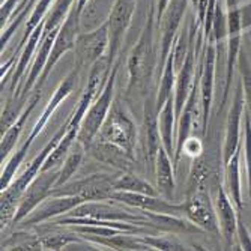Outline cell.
I'll return each instance as SVG.
<instances>
[{
	"mask_svg": "<svg viewBox=\"0 0 251 251\" xmlns=\"http://www.w3.org/2000/svg\"><path fill=\"white\" fill-rule=\"evenodd\" d=\"M182 155L190 156L191 159L199 158L200 155H203V142L199 137L190 135L185 140L184 146H182Z\"/></svg>",
	"mask_w": 251,
	"mask_h": 251,
	"instance_id": "39",
	"label": "cell"
},
{
	"mask_svg": "<svg viewBox=\"0 0 251 251\" xmlns=\"http://www.w3.org/2000/svg\"><path fill=\"white\" fill-rule=\"evenodd\" d=\"M184 215L191 223L204 232L214 236H220V224L217 218L215 203L211 200V196L206 190H199L188 194L187 200L182 203Z\"/></svg>",
	"mask_w": 251,
	"mask_h": 251,
	"instance_id": "9",
	"label": "cell"
},
{
	"mask_svg": "<svg viewBox=\"0 0 251 251\" xmlns=\"http://www.w3.org/2000/svg\"><path fill=\"white\" fill-rule=\"evenodd\" d=\"M159 121V134H161V142L170 156L175 159V149H176V111H175V95L167 100L164 107L158 113Z\"/></svg>",
	"mask_w": 251,
	"mask_h": 251,
	"instance_id": "25",
	"label": "cell"
},
{
	"mask_svg": "<svg viewBox=\"0 0 251 251\" xmlns=\"http://www.w3.org/2000/svg\"><path fill=\"white\" fill-rule=\"evenodd\" d=\"M176 75H177V73H176V68H175V59H173V53L170 51L167 60L164 62V65L161 68V77H159V84H158V90H156V95H155L158 113L164 107L167 100L170 97H173V94H175Z\"/></svg>",
	"mask_w": 251,
	"mask_h": 251,
	"instance_id": "26",
	"label": "cell"
},
{
	"mask_svg": "<svg viewBox=\"0 0 251 251\" xmlns=\"http://www.w3.org/2000/svg\"><path fill=\"white\" fill-rule=\"evenodd\" d=\"M65 217L92 218V220H101V221H128V223H135L143 227H149V221L142 212L132 214L125 208H118L115 204H108L104 200L83 201L78 206L71 209Z\"/></svg>",
	"mask_w": 251,
	"mask_h": 251,
	"instance_id": "10",
	"label": "cell"
},
{
	"mask_svg": "<svg viewBox=\"0 0 251 251\" xmlns=\"http://www.w3.org/2000/svg\"><path fill=\"white\" fill-rule=\"evenodd\" d=\"M80 129H66L65 135L60 139V142L56 145V148L51 151V153L49 155V158L45 159L44 167L41 172L45 170H51V169H60V166L63 164L65 158L70 153V151L73 149L75 140H77V135H78Z\"/></svg>",
	"mask_w": 251,
	"mask_h": 251,
	"instance_id": "29",
	"label": "cell"
},
{
	"mask_svg": "<svg viewBox=\"0 0 251 251\" xmlns=\"http://www.w3.org/2000/svg\"><path fill=\"white\" fill-rule=\"evenodd\" d=\"M110 200L115 203H121L129 209H137V211H151V212H158V214H173V215L184 214L182 203L169 201L167 199H164L159 194L152 196V194H143V193L115 191L111 194Z\"/></svg>",
	"mask_w": 251,
	"mask_h": 251,
	"instance_id": "14",
	"label": "cell"
},
{
	"mask_svg": "<svg viewBox=\"0 0 251 251\" xmlns=\"http://www.w3.org/2000/svg\"><path fill=\"white\" fill-rule=\"evenodd\" d=\"M113 180H115V175L94 173L83 179L70 180L60 187H56L51 191V196H73L80 197L84 201L110 200L111 194L115 193Z\"/></svg>",
	"mask_w": 251,
	"mask_h": 251,
	"instance_id": "6",
	"label": "cell"
},
{
	"mask_svg": "<svg viewBox=\"0 0 251 251\" xmlns=\"http://www.w3.org/2000/svg\"><path fill=\"white\" fill-rule=\"evenodd\" d=\"M42 250H50V251H59L63 248H68L71 244H80L84 242V239L77 233H49L39 236Z\"/></svg>",
	"mask_w": 251,
	"mask_h": 251,
	"instance_id": "34",
	"label": "cell"
},
{
	"mask_svg": "<svg viewBox=\"0 0 251 251\" xmlns=\"http://www.w3.org/2000/svg\"><path fill=\"white\" fill-rule=\"evenodd\" d=\"M75 5H77V0H54L47 18H45L44 33H49L54 29H59Z\"/></svg>",
	"mask_w": 251,
	"mask_h": 251,
	"instance_id": "32",
	"label": "cell"
},
{
	"mask_svg": "<svg viewBox=\"0 0 251 251\" xmlns=\"http://www.w3.org/2000/svg\"><path fill=\"white\" fill-rule=\"evenodd\" d=\"M119 63L121 62L118 59L116 63L111 68V73L108 74V78H107L102 90L97 97V100L94 101V104L90 105V108L87 110L86 116L80 125L77 142L84 145L86 149L97 139V135H98L104 121L108 116L110 108H111L113 102H115V87H116V77H118V71H119Z\"/></svg>",
	"mask_w": 251,
	"mask_h": 251,
	"instance_id": "3",
	"label": "cell"
},
{
	"mask_svg": "<svg viewBox=\"0 0 251 251\" xmlns=\"http://www.w3.org/2000/svg\"><path fill=\"white\" fill-rule=\"evenodd\" d=\"M54 3V0H38L36 5L33 6L27 21H26V26H25V33H23V38L20 41V45H18V49L15 50V54H20L21 49L25 47V44L27 41V38L33 33V30L41 25V23L47 18L51 6Z\"/></svg>",
	"mask_w": 251,
	"mask_h": 251,
	"instance_id": "31",
	"label": "cell"
},
{
	"mask_svg": "<svg viewBox=\"0 0 251 251\" xmlns=\"http://www.w3.org/2000/svg\"><path fill=\"white\" fill-rule=\"evenodd\" d=\"M57 30L59 29H54L49 33H42V39L39 42V47L36 50V54L33 57V62L29 68V73H27V77H26V81L23 83V87L20 89V92L17 97H27L29 98V94L30 90L35 89L45 65L49 62V57H50V53H51V49H53V44H54V38L57 35Z\"/></svg>",
	"mask_w": 251,
	"mask_h": 251,
	"instance_id": "20",
	"label": "cell"
},
{
	"mask_svg": "<svg viewBox=\"0 0 251 251\" xmlns=\"http://www.w3.org/2000/svg\"><path fill=\"white\" fill-rule=\"evenodd\" d=\"M211 172H212V167L209 166L208 159L203 155H200L199 158H194L191 170H190V176H188L187 194H191L199 190H206V185L211 179Z\"/></svg>",
	"mask_w": 251,
	"mask_h": 251,
	"instance_id": "30",
	"label": "cell"
},
{
	"mask_svg": "<svg viewBox=\"0 0 251 251\" xmlns=\"http://www.w3.org/2000/svg\"><path fill=\"white\" fill-rule=\"evenodd\" d=\"M29 98L27 97H11L5 102V108L2 110V119H0V131L2 135L12 126V124L20 118L23 110L26 108Z\"/></svg>",
	"mask_w": 251,
	"mask_h": 251,
	"instance_id": "33",
	"label": "cell"
},
{
	"mask_svg": "<svg viewBox=\"0 0 251 251\" xmlns=\"http://www.w3.org/2000/svg\"><path fill=\"white\" fill-rule=\"evenodd\" d=\"M21 2L23 0H2V8H0V27H2V30L12 20Z\"/></svg>",
	"mask_w": 251,
	"mask_h": 251,
	"instance_id": "38",
	"label": "cell"
},
{
	"mask_svg": "<svg viewBox=\"0 0 251 251\" xmlns=\"http://www.w3.org/2000/svg\"><path fill=\"white\" fill-rule=\"evenodd\" d=\"M191 3H193V5H194V8H196V6H197V0H191Z\"/></svg>",
	"mask_w": 251,
	"mask_h": 251,
	"instance_id": "45",
	"label": "cell"
},
{
	"mask_svg": "<svg viewBox=\"0 0 251 251\" xmlns=\"http://www.w3.org/2000/svg\"><path fill=\"white\" fill-rule=\"evenodd\" d=\"M238 68H239L241 80H242V84H244L245 113H247L250 121H251V65H250V62H248V59L245 57L244 53H239Z\"/></svg>",
	"mask_w": 251,
	"mask_h": 251,
	"instance_id": "36",
	"label": "cell"
},
{
	"mask_svg": "<svg viewBox=\"0 0 251 251\" xmlns=\"http://www.w3.org/2000/svg\"><path fill=\"white\" fill-rule=\"evenodd\" d=\"M241 23H242V29L251 27V3L241 9Z\"/></svg>",
	"mask_w": 251,
	"mask_h": 251,
	"instance_id": "42",
	"label": "cell"
},
{
	"mask_svg": "<svg viewBox=\"0 0 251 251\" xmlns=\"http://www.w3.org/2000/svg\"><path fill=\"white\" fill-rule=\"evenodd\" d=\"M110 47V35L107 21L94 27L89 32H80L74 47L75 65L74 68L81 73L86 68L92 70V66L101 59L107 57Z\"/></svg>",
	"mask_w": 251,
	"mask_h": 251,
	"instance_id": "4",
	"label": "cell"
},
{
	"mask_svg": "<svg viewBox=\"0 0 251 251\" xmlns=\"http://www.w3.org/2000/svg\"><path fill=\"white\" fill-rule=\"evenodd\" d=\"M44 25H45V20L41 23V25L33 30V33L27 38L25 47L21 49L20 51V57H18V62H17V66L14 70V74L11 77V86H9V90H11V95H15L18 92V87L21 84V80L25 78L27 70L30 68L32 62H33V57L36 54V50L39 47V42L42 39V33H44Z\"/></svg>",
	"mask_w": 251,
	"mask_h": 251,
	"instance_id": "21",
	"label": "cell"
},
{
	"mask_svg": "<svg viewBox=\"0 0 251 251\" xmlns=\"http://www.w3.org/2000/svg\"><path fill=\"white\" fill-rule=\"evenodd\" d=\"M236 239L239 242L241 250L251 251V233L248 232V227L242 223L241 217L238 221V230H236Z\"/></svg>",
	"mask_w": 251,
	"mask_h": 251,
	"instance_id": "40",
	"label": "cell"
},
{
	"mask_svg": "<svg viewBox=\"0 0 251 251\" xmlns=\"http://www.w3.org/2000/svg\"><path fill=\"white\" fill-rule=\"evenodd\" d=\"M86 152H87L86 146L75 140L73 149L70 151V153H68V156L65 158L63 164L59 169V179H57L56 187H60V185L66 184V182H70L73 179V176L78 172V169L83 164V159H84Z\"/></svg>",
	"mask_w": 251,
	"mask_h": 251,
	"instance_id": "28",
	"label": "cell"
},
{
	"mask_svg": "<svg viewBox=\"0 0 251 251\" xmlns=\"http://www.w3.org/2000/svg\"><path fill=\"white\" fill-rule=\"evenodd\" d=\"M137 0H115L107 17L108 35H110V47L107 53V65L113 68L116 63L124 38L132 23V17L135 12Z\"/></svg>",
	"mask_w": 251,
	"mask_h": 251,
	"instance_id": "8",
	"label": "cell"
},
{
	"mask_svg": "<svg viewBox=\"0 0 251 251\" xmlns=\"http://www.w3.org/2000/svg\"><path fill=\"white\" fill-rule=\"evenodd\" d=\"M175 159L166 151L164 146L159 148L156 161H155V179H156V190L159 196L167 200H173L175 196Z\"/></svg>",
	"mask_w": 251,
	"mask_h": 251,
	"instance_id": "22",
	"label": "cell"
},
{
	"mask_svg": "<svg viewBox=\"0 0 251 251\" xmlns=\"http://www.w3.org/2000/svg\"><path fill=\"white\" fill-rule=\"evenodd\" d=\"M214 203H215V211H217V218H218V224H220L221 236L224 238V241L227 244H232L233 239L236 238L239 211L235 206V203L230 199V196L227 194L223 184L218 185L217 197H215Z\"/></svg>",
	"mask_w": 251,
	"mask_h": 251,
	"instance_id": "17",
	"label": "cell"
},
{
	"mask_svg": "<svg viewBox=\"0 0 251 251\" xmlns=\"http://www.w3.org/2000/svg\"><path fill=\"white\" fill-rule=\"evenodd\" d=\"M244 151H245V164L248 177V196L251 201V121L248 115H244Z\"/></svg>",
	"mask_w": 251,
	"mask_h": 251,
	"instance_id": "37",
	"label": "cell"
},
{
	"mask_svg": "<svg viewBox=\"0 0 251 251\" xmlns=\"http://www.w3.org/2000/svg\"><path fill=\"white\" fill-rule=\"evenodd\" d=\"M113 188L115 191H128V193H143V194H152L158 196V190L149 184L148 180L142 179L134 173L128 172H121L115 175V180H113Z\"/></svg>",
	"mask_w": 251,
	"mask_h": 251,
	"instance_id": "27",
	"label": "cell"
},
{
	"mask_svg": "<svg viewBox=\"0 0 251 251\" xmlns=\"http://www.w3.org/2000/svg\"><path fill=\"white\" fill-rule=\"evenodd\" d=\"M83 201H84L83 199L73 197V196H50L42 203H39L36 209L23 220L21 224H25L27 227V226H38L45 221L54 220L60 215H66L71 209H74Z\"/></svg>",
	"mask_w": 251,
	"mask_h": 251,
	"instance_id": "16",
	"label": "cell"
},
{
	"mask_svg": "<svg viewBox=\"0 0 251 251\" xmlns=\"http://www.w3.org/2000/svg\"><path fill=\"white\" fill-rule=\"evenodd\" d=\"M217 45L214 41H204L200 51V101H201V135L206 134L211 108L214 101L215 70H217Z\"/></svg>",
	"mask_w": 251,
	"mask_h": 251,
	"instance_id": "7",
	"label": "cell"
},
{
	"mask_svg": "<svg viewBox=\"0 0 251 251\" xmlns=\"http://www.w3.org/2000/svg\"><path fill=\"white\" fill-rule=\"evenodd\" d=\"M169 3H170V0H151V6L155 9V23H156V26L159 25V21H161L163 14L166 12Z\"/></svg>",
	"mask_w": 251,
	"mask_h": 251,
	"instance_id": "41",
	"label": "cell"
},
{
	"mask_svg": "<svg viewBox=\"0 0 251 251\" xmlns=\"http://www.w3.org/2000/svg\"><path fill=\"white\" fill-rule=\"evenodd\" d=\"M29 2H30V0H23V2L20 3V6H18V9H17V12L14 14V17H15V15H18V14H20V12L23 11V8H25V6H26V5H27ZM14 17H12V18H14ZM8 25H9V23H8Z\"/></svg>",
	"mask_w": 251,
	"mask_h": 251,
	"instance_id": "44",
	"label": "cell"
},
{
	"mask_svg": "<svg viewBox=\"0 0 251 251\" xmlns=\"http://www.w3.org/2000/svg\"><path fill=\"white\" fill-rule=\"evenodd\" d=\"M245 115V98H244V84L242 80H238L233 101L230 105V110L227 113L226 121V132H224V143L221 149V159L223 166L229 161L235 155V152L239 149L241 143V124L242 116Z\"/></svg>",
	"mask_w": 251,
	"mask_h": 251,
	"instance_id": "12",
	"label": "cell"
},
{
	"mask_svg": "<svg viewBox=\"0 0 251 251\" xmlns=\"http://www.w3.org/2000/svg\"><path fill=\"white\" fill-rule=\"evenodd\" d=\"M89 2H90V0H77V9L80 11V14H83L84 8L89 5Z\"/></svg>",
	"mask_w": 251,
	"mask_h": 251,
	"instance_id": "43",
	"label": "cell"
},
{
	"mask_svg": "<svg viewBox=\"0 0 251 251\" xmlns=\"http://www.w3.org/2000/svg\"><path fill=\"white\" fill-rule=\"evenodd\" d=\"M78 78H80V71L77 70V68H74V70L59 83V86L56 87V90L53 92V97L50 98V101L47 102V105L44 107L42 113L39 115V119L32 126V129H30V132L27 135V139L25 140V143H27L29 146L33 145L35 139L42 132V129L47 126V124L50 122L51 116L54 115L56 110L59 108V105L74 92V89L77 87V83H78Z\"/></svg>",
	"mask_w": 251,
	"mask_h": 251,
	"instance_id": "15",
	"label": "cell"
},
{
	"mask_svg": "<svg viewBox=\"0 0 251 251\" xmlns=\"http://www.w3.org/2000/svg\"><path fill=\"white\" fill-rule=\"evenodd\" d=\"M155 9L151 6L148 21L139 36V41L131 50L128 60H126V70H128V84L125 95L126 98L131 97H148L149 94V84L152 83L153 73L156 66L159 68V56L155 47Z\"/></svg>",
	"mask_w": 251,
	"mask_h": 251,
	"instance_id": "1",
	"label": "cell"
},
{
	"mask_svg": "<svg viewBox=\"0 0 251 251\" xmlns=\"http://www.w3.org/2000/svg\"><path fill=\"white\" fill-rule=\"evenodd\" d=\"M142 242L151 247V250L159 251H185L191 250L184 242H180L177 238L173 236H152V235H139Z\"/></svg>",
	"mask_w": 251,
	"mask_h": 251,
	"instance_id": "35",
	"label": "cell"
},
{
	"mask_svg": "<svg viewBox=\"0 0 251 251\" xmlns=\"http://www.w3.org/2000/svg\"><path fill=\"white\" fill-rule=\"evenodd\" d=\"M41 100V90H36L29 97V101H27V105L26 108L23 110V113L20 115V118L12 124V126L2 135V142H0V161L3 163V159H6L9 156V153L12 152L14 146L17 145L18 139L21 132L25 131V126L32 115V111L35 110L36 104L39 102Z\"/></svg>",
	"mask_w": 251,
	"mask_h": 251,
	"instance_id": "23",
	"label": "cell"
},
{
	"mask_svg": "<svg viewBox=\"0 0 251 251\" xmlns=\"http://www.w3.org/2000/svg\"><path fill=\"white\" fill-rule=\"evenodd\" d=\"M143 122H145V134H146V161L151 166V170H155V161L159 148L163 146L161 134H159V121L155 97H149L143 105Z\"/></svg>",
	"mask_w": 251,
	"mask_h": 251,
	"instance_id": "18",
	"label": "cell"
},
{
	"mask_svg": "<svg viewBox=\"0 0 251 251\" xmlns=\"http://www.w3.org/2000/svg\"><path fill=\"white\" fill-rule=\"evenodd\" d=\"M81 32V14L77 9V5L73 8V11L68 15V18L63 21V25L59 27L57 35L54 38V44H53V49L49 57V62L45 65L44 71L35 86L36 90H41L44 83L47 81V77L51 74L53 68L57 65V62L70 51H74L75 47V41L78 33Z\"/></svg>",
	"mask_w": 251,
	"mask_h": 251,
	"instance_id": "5",
	"label": "cell"
},
{
	"mask_svg": "<svg viewBox=\"0 0 251 251\" xmlns=\"http://www.w3.org/2000/svg\"><path fill=\"white\" fill-rule=\"evenodd\" d=\"M59 179V169H51L41 172L36 179L29 185V188L25 191L20 201V206L17 209L14 223L20 224L27 215H30L39 203H42L45 199L51 196V191L54 190Z\"/></svg>",
	"mask_w": 251,
	"mask_h": 251,
	"instance_id": "13",
	"label": "cell"
},
{
	"mask_svg": "<svg viewBox=\"0 0 251 251\" xmlns=\"http://www.w3.org/2000/svg\"><path fill=\"white\" fill-rule=\"evenodd\" d=\"M190 2L191 0H170L166 12L163 14L161 21L156 26V29H159V32H161V36H159V70L163 68L164 62L167 60L172 51L173 42L182 27Z\"/></svg>",
	"mask_w": 251,
	"mask_h": 251,
	"instance_id": "11",
	"label": "cell"
},
{
	"mask_svg": "<svg viewBox=\"0 0 251 251\" xmlns=\"http://www.w3.org/2000/svg\"><path fill=\"white\" fill-rule=\"evenodd\" d=\"M95 140L115 146L135 159L137 126L129 111L119 98H116L113 102L108 116L104 121Z\"/></svg>",
	"mask_w": 251,
	"mask_h": 251,
	"instance_id": "2",
	"label": "cell"
},
{
	"mask_svg": "<svg viewBox=\"0 0 251 251\" xmlns=\"http://www.w3.org/2000/svg\"><path fill=\"white\" fill-rule=\"evenodd\" d=\"M142 214L148 218L149 227L155 230H159L169 235H196V233H204L200 227H197L194 223H191L188 218L182 215H173V214H158L151 211H142Z\"/></svg>",
	"mask_w": 251,
	"mask_h": 251,
	"instance_id": "19",
	"label": "cell"
},
{
	"mask_svg": "<svg viewBox=\"0 0 251 251\" xmlns=\"http://www.w3.org/2000/svg\"><path fill=\"white\" fill-rule=\"evenodd\" d=\"M241 152H242V145L229 161L224 164V184H223L239 212L244 209L242 188H241Z\"/></svg>",
	"mask_w": 251,
	"mask_h": 251,
	"instance_id": "24",
	"label": "cell"
}]
</instances>
